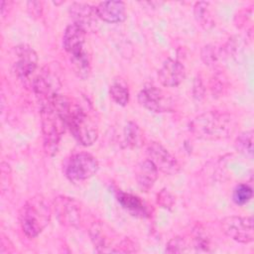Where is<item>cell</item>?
Wrapping results in <instances>:
<instances>
[{"mask_svg":"<svg viewBox=\"0 0 254 254\" xmlns=\"http://www.w3.org/2000/svg\"><path fill=\"white\" fill-rule=\"evenodd\" d=\"M193 14L196 22L205 30L213 26V17L210 11V4L208 2L199 1L194 4Z\"/></svg>","mask_w":254,"mask_h":254,"instance_id":"cell-19","label":"cell"},{"mask_svg":"<svg viewBox=\"0 0 254 254\" xmlns=\"http://www.w3.org/2000/svg\"><path fill=\"white\" fill-rule=\"evenodd\" d=\"M219 56V51L212 45L205 46L201 51V59L205 64H214V63L217 62Z\"/></svg>","mask_w":254,"mask_h":254,"instance_id":"cell-26","label":"cell"},{"mask_svg":"<svg viewBox=\"0 0 254 254\" xmlns=\"http://www.w3.org/2000/svg\"><path fill=\"white\" fill-rule=\"evenodd\" d=\"M52 216L51 206L42 194L30 197L22 206L19 214L23 232L30 238L37 237L49 224Z\"/></svg>","mask_w":254,"mask_h":254,"instance_id":"cell-3","label":"cell"},{"mask_svg":"<svg viewBox=\"0 0 254 254\" xmlns=\"http://www.w3.org/2000/svg\"><path fill=\"white\" fill-rule=\"evenodd\" d=\"M148 159L157 167L158 171L166 175H176L180 172V164L177 159L160 143L152 142L147 147Z\"/></svg>","mask_w":254,"mask_h":254,"instance_id":"cell-9","label":"cell"},{"mask_svg":"<svg viewBox=\"0 0 254 254\" xmlns=\"http://www.w3.org/2000/svg\"><path fill=\"white\" fill-rule=\"evenodd\" d=\"M188 250V244L187 241L181 237V236H176L172 238L168 244L166 251L168 253H183Z\"/></svg>","mask_w":254,"mask_h":254,"instance_id":"cell-25","label":"cell"},{"mask_svg":"<svg viewBox=\"0 0 254 254\" xmlns=\"http://www.w3.org/2000/svg\"><path fill=\"white\" fill-rule=\"evenodd\" d=\"M69 61L74 73L78 77L82 79L88 77L90 73V58L85 50L79 54L69 56Z\"/></svg>","mask_w":254,"mask_h":254,"instance_id":"cell-18","label":"cell"},{"mask_svg":"<svg viewBox=\"0 0 254 254\" xmlns=\"http://www.w3.org/2000/svg\"><path fill=\"white\" fill-rule=\"evenodd\" d=\"M55 209L62 224L72 227L79 226L81 221V211L79 203L75 199L59 196L55 201Z\"/></svg>","mask_w":254,"mask_h":254,"instance_id":"cell-11","label":"cell"},{"mask_svg":"<svg viewBox=\"0 0 254 254\" xmlns=\"http://www.w3.org/2000/svg\"><path fill=\"white\" fill-rule=\"evenodd\" d=\"M157 202L164 208H172V206L175 203V197L173 194L166 189L162 190L157 194Z\"/></svg>","mask_w":254,"mask_h":254,"instance_id":"cell-27","label":"cell"},{"mask_svg":"<svg viewBox=\"0 0 254 254\" xmlns=\"http://www.w3.org/2000/svg\"><path fill=\"white\" fill-rule=\"evenodd\" d=\"M235 123L232 116L226 112L212 110L201 113L190 123L191 134L203 140H219L230 136Z\"/></svg>","mask_w":254,"mask_h":254,"instance_id":"cell-2","label":"cell"},{"mask_svg":"<svg viewBox=\"0 0 254 254\" xmlns=\"http://www.w3.org/2000/svg\"><path fill=\"white\" fill-rule=\"evenodd\" d=\"M41 122L45 151L53 156L57 153L62 135L66 128L64 119L50 101H42Z\"/></svg>","mask_w":254,"mask_h":254,"instance_id":"cell-4","label":"cell"},{"mask_svg":"<svg viewBox=\"0 0 254 254\" xmlns=\"http://www.w3.org/2000/svg\"><path fill=\"white\" fill-rule=\"evenodd\" d=\"M95 9L98 18L107 23H120L126 19V6L122 1H103Z\"/></svg>","mask_w":254,"mask_h":254,"instance_id":"cell-15","label":"cell"},{"mask_svg":"<svg viewBox=\"0 0 254 254\" xmlns=\"http://www.w3.org/2000/svg\"><path fill=\"white\" fill-rule=\"evenodd\" d=\"M236 150L248 158L253 157V131L240 133L235 140Z\"/></svg>","mask_w":254,"mask_h":254,"instance_id":"cell-22","label":"cell"},{"mask_svg":"<svg viewBox=\"0 0 254 254\" xmlns=\"http://www.w3.org/2000/svg\"><path fill=\"white\" fill-rule=\"evenodd\" d=\"M117 199L123 208L127 209L133 215L146 216L148 214L147 207L142 199L132 193L119 190L117 193Z\"/></svg>","mask_w":254,"mask_h":254,"instance_id":"cell-17","label":"cell"},{"mask_svg":"<svg viewBox=\"0 0 254 254\" xmlns=\"http://www.w3.org/2000/svg\"><path fill=\"white\" fill-rule=\"evenodd\" d=\"M69 14L74 24H77L85 31L92 29L99 19L95 7L81 2H74L69 6Z\"/></svg>","mask_w":254,"mask_h":254,"instance_id":"cell-13","label":"cell"},{"mask_svg":"<svg viewBox=\"0 0 254 254\" xmlns=\"http://www.w3.org/2000/svg\"><path fill=\"white\" fill-rule=\"evenodd\" d=\"M252 188L247 184H240L235 187L232 194V199L236 204L243 205L252 198Z\"/></svg>","mask_w":254,"mask_h":254,"instance_id":"cell-24","label":"cell"},{"mask_svg":"<svg viewBox=\"0 0 254 254\" xmlns=\"http://www.w3.org/2000/svg\"><path fill=\"white\" fill-rule=\"evenodd\" d=\"M124 138L126 144L131 148H138L142 145L143 135L139 126L133 122L129 121L124 128Z\"/></svg>","mask_w":254,"mask_h":254,"instance_id":"cell-21","label":"cell"},{"mask_svg":"<svg viewBox=\"0 0 254 254\" xmlns=\"http://www.w3.org/2000/svg\"><path fill=\"white\" fill-rule=\"evenodd\" d=\"M200 87H202V83H201V80L198 78H196L195 79V81H194V85H193V91H195V90H197V92L196 93H194V96L195 97H197V98H200V97H202V93L199 91V89H200Z\"/></svg>","mask_w":254,"mask_h":254,"instance_id":"cell-29","label":"cell"},{"mask_svg":"<svg viewBox=\"0 0 254 254\" xmlns=\"http://www.w3.org/2000/svg\"><path fill=\"white\" fill-rule=\"evenodd\" d=\"M50 101L63 115L65 126L75 138L83 145H92L98 137V128L93 117L79 103L72 102L64 95L57 94Z\"/></svg>","mask_w":254,"mask_h":254,"instance_id":"cell-1","label":"cell"},{"mask_svg":"<svg viewBox=\"0 0 254 254\" xmlns=\"http://www.w3.org/2000/svg\"><path fill=\"white\" fill-rule=\"evenodd\" d=\"M193 237H192V242H193V247L195 248L196 251L198 252H207L209 251V237L207 233L204 231V229L201 226H196L193 229Z\"/></svg>","mask_w":254,"mask_h":254,"instance_id":"cell-23","label":"cell"},{"mask_svg":"<svg viewBox=\"0 0 254 254\" xmlns=\"http://www.w3.org/2000/svg\"><path fill=\"white\" fill-rule=\"evenodd\" d=\"M220 227L223 233L229 238L243 244L253 241V218L251 216L231 215L224 217L220 221Z\"/></svg>","mask_w":254,"mask_h":254,"instance_id":"cell-6","label":"cell"},{"mask_svg":"<svg viewBox=\"0 0 254 254\" xmlns=\"http://www.w3.org/2000/svg\"><path fill=\"white\" fill-rule=\"evenodd\" d=\"M158 77L160 82L167 87H175L183 82L186 77L184 64L175 59H168L159 69Z\"/></svg>","mask_w":254,"mask_h":254,"instance_id":"cell-12","label":"cell"},{"mask_svg":"<svg viewBox=\"0 0 254 254\" xmlns=\"http://www.w3.org/2000/svg\"><path fill=\"white\" fill-rule=\"evenodd\" d=\"M135 178L140 190L146 192L152 189L157 181L158 169L149 159H146L137 165L135 170Z\"/></svg>","mask_w":254,"mask_h":254,"instance_id":"cell-16","label":"cell"},{"mask_svg":"<svg viewBox=\"0 0 254 254\" xmlns=\"http://www.w3.org/2000/svg\"><path fill=\"white\" fill-rule=\"evenodd\" d=\"M27 8L32 17L39 18L43 12V3L40 1H29L27 3Z\"/></svg>","mask_w":254,"mask_h":254,"instance_id":"cell-28","label":"cell"},{"mask_svg":"<svg viewBox=\"0 0 254 254\" xmlns=\"http://www.w3.org/2000/svg\"><path fill=\"white\" fill-rule=\"evenodd\" d=\"M61 86L62 82L55 64L43 67L33 81V89L35 93L41 97L42 101L50 100L57 95Z\"/></svg>","mask_w":254,"mask_h":254,"instance_id":"cell-8","label":"cell"},{"mask_svg":"<svg viewBox=\"0 0 254 254\" xmlns=\"http://www.w3.org/2000/svg\"><path fill=\"white\" fill-rule=\"evenodd\" d=\"M99 169L98 161L89 153L70 156L64 166V175L71 182H82L94 176Z\"/></svg>","mask_w":254,"mask_h":254,"instance_id":"cell-5","label":"cell"},{"mask_svg":"<svg viewBox=\"0 0 254 254\" xmlns=\"http://www.w3.org/2000/svg\"><path fill=\"white\" fill-rule=\"evenodd\" d=\"M86 31L78 26L77 24L68 25L63 36V47L64 51L69 55L73 56L84 51Z\"/></svg>","mask_w":254,"mask_h":254,"instance_id":"cell-14","label":"cell"},{"mask_svg":"<svg viewBox=\"0 0 254 254\" xmlns=\"http://www.w3.org/2000/svg\"><path fill=\"white\" fill-rule=\"evenodd\" d=\"M140 105L146 109L157 112H171L174 108V101L171 96L153 84H146L138 93Z\"/></svg>","mask_w":254,"mask_h":254,"instance_id":"cell-7","label":"cell"},{"mask_svg":"<svg viewBox=\"0 0 254 254\" xmlns=\"http://www.w3.org/2000/svg\"><path fill=\"white\" fill-rule=\"evenodd\" d=\"M110 96L119 105L125 106L129 101V90L126 83L120 79L112 82L109 88Z\"/></svg>","mask_w":254,"mask_h":254,"instance_id":"cell-20","label":"cell"},{"mask_svg":"<svg viewBox=\"0 0 254 254\" xmlns=\"http://www.w3.org/2000/svg\"><path fill=\"white\" fill-rule=\"evenodd\" d=\"M15 61L13 70L20 79H27L37 68V53L28 45H19L14 48Z\"/></svg>","mask_w":254,"mask_h":254,"instance_id":"cell-10","label":"cell"}]
</instances>
